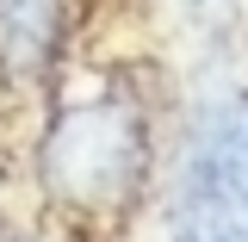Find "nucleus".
<instances>
[{
	"instance_id": "nucleus-2",
	"label": "nucleus",
	"mask_w": 248,
	"mask_h": 242,
	"mask_svg": "<svg viewBox=\"0 0 248 242\" xmlns=\"http://www.w3.org/2000/svg\"><path fill=\"white\" fill-rule=\"evenodd\" d=\"M242 99L217 93L199 112L174 193V242H248V137Z\"/></svg>"
},
{
	"instance_id": "nucleus-3",
	"label": "nucleus",
	"mask_w": 248,
	"mask_h": 242,
	"mask_svg": "<svg viewBox=\"0 0 248 242\" xmlns=\"http://www.w3.org/2000/svg\"><path fill=\"white\" fill-rule=\"evenodd\" d=\"M0 31L13 56L37 62L56 37V0H0Z\"/></svg>"
},
{
	"instance_id": "nucleus-1",
	"label": "nucleus",
	"mask_w": 248,
	"mask_h": 242,
	"mask_svg": "<svg viewBox=\"0 0 248 242\" xmlns=\"http://www.w3.org/2000/svg\"><path fill=\"white\" fill-rule=\"evenodd\" d=\"M143 168H149V130L137 118V106H124V99H99V106L68 112L44 149L50 193L81 211H118L143 186Z\"/></svg>"
}]
</instances>
